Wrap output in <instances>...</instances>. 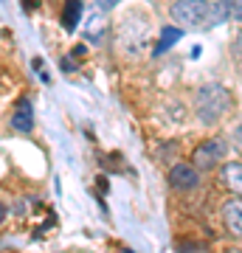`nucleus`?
Segmentation results:
<instances>
[{"instance_id": "1", "label": "nucleus", "mask_w": 242, "mask_h": 253, "mask_svg": "<svg viewBox=\"0 0 242 253\" xmlns=\"http://www.w3.org/2000/svg\"><path fill=\"white\" fill-rule=\"evenodd\" d=\"M231 110V93L223 84H206L194 96V113L203 124H217Z\"/></svg>"}, {"instance_id": "2", "label": "nucleus", "mask_w": 242, "mask_h": 253, "mask_svg": "<svg viewBox=\"0 0 242 253\" xmlns=\"http://www.w3.org/2000/svg\"><path fill=\"white\" fill-rule=\"evenodd\" d=\"M211 3L208 0H172L169 17L183 28H208Z\"/></svg>"}, {"instance_id": "3", "label": "nucleus", "mask_w": 242, "mask_h": 253, "mask_svg": "<svg viewBox=\"0 0 242 253\" xmlns=\"http://www.w3.org/2000/svg\"><path fill=\"white\" fill-rule=\"evenodd\" d=\"M225 152H228V146H225V141H220V138L203 141V144L194 149V169H211V166H217V163L225 158Z\"/></svg>"}, {"instance_id": "4", "label": "nucleus", "mask_w": 242, "mask_h": 253, "mask_svg": "<svg viewBox=\"0 0 242 253\" xmlns=\"http://www.w3.org/2000/svg\"><path fill=\"white\" fill-rule=\"evenodd\" d=\"M197 169L194 166H189V163H178V166H172L169 172V183L175 186L178 191H192L197 186Z\"/></svg>"}, {"instance_id": "5", "label": "nucleus", "mask_w": 242, "mask_h": 253, "mask_svg": "<svg viewBox=\"0 0 242 253\" xmlns=\"http://www.w3.org/2000/svg\"><path fill=\"white\" fill-rule=\"evenodd\" d=\"M11 126H14L17 132H31V126H34V107H31L28 99L17 101V110H14V116H11Z\"/></svg>"}, {"instance_id": "6", "label": "nucleus", "mask_w": 242, "mask_h": 253, "mask_svg": "<svg viewBox=\"0 0 242 253\" xmlns=\"http://www.w3.org/2000/svg\"><path fill=\"white\" fill-rule=\"evenodd\" d=\"M223 222L228 225V231H234L237 236H242V197L228 200L223 206Z\"/></svg>"}, {"instance_id": "7", "label": "nucleus", "mask_w": 242, "mask_h": 253, "mask_svg": "<svg viewBox=\"0 0 242 253\" xmlns=\"http://www.w3.org/2000/svg\"><path fill=\"white\" fill-rule=\"evenodd\" d=\"M220 177H223V183L234 191V194H242V163L240 161L225 163L223 169H220Z\"/></svg>"}, {"instance_id": "8", "label": "nucleus", "mask_w": 242, "mask_h": 253, "mask_svg": "<svg viewBox=\"0 0 242 253\" xmlns=\"http://www.w3.org/2000/svg\"><path fill=\"white\" fill-rule=\"evenodd\" d=\"M79 17H82V0H68L62 11V28L65 31H76Z\"/></svg>"}, {"instance_id": "9", "label": "nucleus", "mask_w": 242, "mask_h": 253, "mask_svg": "<svg viewBox=\"0 0 242 253\" xmlns=\"http://www.w3.org/2000/svg\"><path fill=\"white\" fill-rule=\"evenodd\" d=\"M223 20H228V9H225V0H220V3H214V6H211V14H208V28L220 26Z\"/></svg>"}, {"instance_id": "10", "label": "nucleus", "mask_w": 242, "mask_h": 253, "mask_svg": "<svg viewBox=\"0 0 242 253\" xmlns=\"http://www.w3.org/2000/svg\"><path fill=\"white\" fill-rule=\"evenodd\" d=\"M178 37H180V28H163V31H161V42H158V54L166 51L169 45H175V42H178Z\"/></svg>"}, {"instance_id": "11", "label": "nucleus", "mask_w": 242, "mask_h": 253, "mask_svg": "<svg viewBox=\"0 0 242 253\" xmlns=\"http://www.w3.org/2000/svg\"><path fill=\"white\" fill-rule=\"evenodd\" d=\"M225 9H228V17L242 23V0H225Z\"/></svg>"}, {"instance_id": "12", "label": "nucleus", "mask_w": 242, "mask_h": 253, "mask_svg": "<svg viewBox=\"0 0 242 253\" xmlns=\"http://www.w3.org/2000/svg\"><path fill=\"white\" fill-rule=\"evenodd\" d=\"M118 3H121V0H99V6H101V9H116V6H118Z\"/></svg>"}, {"instance_id": "13", "label": "nucleus", "mask_w": 242, "mask_h": 253, "mask_svg": "<svg viewBox=\"0 0 242 253\" xmlns=\"http://www.w3.org/2000/svg\"><path fill=\"white\" fill-rule=\"evenodd\" d=\"M234 144H237V149L242 152V124L237 126V132H234Z\"/></svg>"}, {"instance_id": "14", "label": "nucleus", "mask_w": 242, "mask_h": 253, "mask_svg": "<svg viewBox=\"0 0 242 253\" xmlns=\"http://www.w3.org/2000/svg\"><path fill=\"white\" fill-rule=\"evenodd\" d=\"M6 214H9V211H6V206H3V203H0V225H3V219H6Z\"/></svg>"}, {"instance_id": "15", "label": "nucleus", "mask_w": 242, "mask_h": 253, "mask_svg": "<svg viewBox=\"0 0 242 253\" xmlns=\"http://www.w3.org/2000/svg\"><path fill=\"white\" fill-rule=\"evenodd\" d=\"M228 253H242V251H237V248H228Z\"/></svg>"}]
</instances>
